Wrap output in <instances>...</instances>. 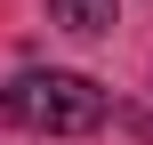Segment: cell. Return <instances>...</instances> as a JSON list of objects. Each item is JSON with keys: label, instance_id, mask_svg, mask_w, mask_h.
<instances>
[{"label": "cell", "instance_id": "cell-2", "mask_svg": "<svg viewBox=\"0 0 153 145\" xmlns=\"http://www.w3.org/2000/svg\"><path fill=\"white\" fill-rule=\"evenodd\" d=\"M48 16L65 24V32H81V40H97V32H113V0H48Z\"/></svg>", "mask_w": 153, "mask_h": 145}, {"label": "cell", "instance_id": "cell-1", "mask_svg": "<svg viewBox=\"0 0 153 145\" xmlns=\"http://www.w3.org/2000/svg\"><path fill=\"white\" fill-rule=\"evenodd\" d=\"M0 105L16 129H40V137H89L105 121V89L89 73H65V65H24L0 89Z\"/></svg>", "mask_w": 153, "mask_h": 145}]
</instances>
